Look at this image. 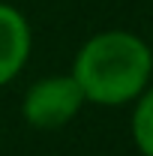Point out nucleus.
I'll return each instance as SVG.
<instances>
[{"mask_svg":"<svg viewBox=\"0 0 153 156\" xmlns=\"http://www.w3.org/2000/svg\"><path fill=\"white\" fill-rule=\"evenodd\" d=\"M69 75L90 105H132V99L153 81V48L132 30H99L78 48Z\"/></svg>","mask_w":153,"mask_h":156,"instance_id":"1","label":"nucleus"},{"mask_svg":"<svg viewBox=\"0 0 153 156\" xmlns=\"http://www.w3.org/2000/svg\"><path fill=\"white\" fill-rule=\"evenodd\" d=\"M84 105V93L72 75H45L27 87L21 99V114L33 129L54 132L72 123Z\"/></svg>","mask_w":153,"mask_h":156,"instance_id":"2","label":"nucleus"},{"mask_svg":"<svg viewBox=\"0 0 153 156\" xmlns=\"http://www.w3.org/2000/svg\"><path fill=\"white\" fill-rule=\"evenodd\" d=\"M33 51V30L15 6L0 3V87L21 75Z\"/></svg>","mask_w":153,"mask_h":156,"instance_id":"3","label":"nucleus"},{"mask_svg":"<svg viewBox=\"0 0 153 156\" xmlns=\"http://www.w3.org/2000/svg\"><path fill=\"white\" fill-rule=\"evenodd\" d=\"M132 144L141 156H153V81L132 99V120H129Z\"/></svg>","mask_w":153,"mask_h":156,"instance_id":"4","label":"nucleus"}]
</instances>
